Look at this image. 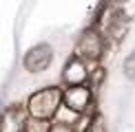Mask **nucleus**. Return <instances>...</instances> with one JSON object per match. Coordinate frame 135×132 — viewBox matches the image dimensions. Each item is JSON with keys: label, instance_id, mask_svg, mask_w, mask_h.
Here are the masks:
<instances>
[{"label": "nucleus", "instance_id": "5", "mask_svg": "<svg viewBox=\"0 0 135 132\" xmlns=\"http://www.w3.org/2000/svg\"><path fill=\"white\" fill-rule=\"evenodd\" d=\"M62 101L64 106L73 110V112H84V110L89 108V103H91V90L84 86H73V88H66L62 92Z\"/></svg>", "mask_w": 135, "mask_h": 132}, {"label": "nucleus", "instance_id": "7", "mask_svg": "<svg viewBox=\"0 0 135 132\" xmlns=\"http://www.w3.org/2000/svg\"><path fill=\"white\" fill-rule=\"evenodd\" d=\"M49 130L51 128H49L47 121H38V119L27 121V128H25V132H49Z\"/></svg>", "mask_w": 135, "mask_h": 132}, {"label": "nucleus", "instance_id": "1", "mask_svg": "<svg viewBox=\"0 0 135 132\" xmlns=\"http://www.w3.org/2000/svg\"><path fill=\"white\" fill-rule=\"evenodd\" d=\"M62 101V90L60 88H42L33 92L27 103V112L38 121H47L58 112V106Z\"/></svg>", "mask_w": 135, "mask_h": 132}, {"label": "nucleus", "instance_id": "2", "mask_svg": "<svg viewBox=\"0 0 135 132\" xmlns=\"http://www.w3.org/2000/svg\"><path fill=\"white\" fill-rule=\"evenodd\" d=\"M102 51H104V42H102L100 31H95V29H86L80 35L78 44H75L78 59L80 57H84V59H100Z\"/></svg>", "mask_w": 135, "mask_h": 132}, {"label": "nucleus", "instance_id": "6", "mask_svg": "<svg viewBox=\"0 0 135 132\" xmlns=\"http://www.w3.org/2000/svg\"><path fill=\"white\" fill-rule=\"evenodd\" d=\"M62 77H64L66 84H69V88H73V86H82L84 81H86L89 73H86V66H84L78 57H73V59L66 62L64 70H62Z\"/></svg>", "mask_w": 135, "mask_h": 132}, {"label": "nucleus", "instance_id": "3", "mask_svg": "<svg viewBox=\"0 0 135 132\" xmlns=\"http://www.w3.org/2000/svg\"><path fill=\"white\" fill-rule=\"evenodd\" d=\"M51 59H53V48L49 44H36L33 48H29L25 53L22 64L29 73H42L44 68H49Z\"/></svg>", "mask_w": 135, "mask_h": 132}, {"label": "nucleus", "instance_id": "8", "mask_svg": "<svg viewBox=\"0 0 135 132\" xmlns=\"http://www.w3.org/2000/svg\"><path fill=\"white\" fill-rule=\"evenodd\" d=\"M91 121H93V114H84L82 112V117L75 121V125H73V132H86L89 125H91Z\"/></svg>", "mask_w": 135, "mask_h": 132}, {"label": "nucleus", "instance_id": "10", "mask_svg": "<svg viewBox=\"0 0 135 132\" xmlns=\"http://www.w3.org/2000/svg\"><path fill=\"white\" fill-rule=\"evenodd\" d=\"M49 132H73L71 128H66V125H55V128H51Z\"/></svg>", "mask_w": 135, "mask_h": 132}, {"label": "nucleus", "instance_id": "4", "mask_svg": "<svg viewBox=\"0 0 135 132\" xmlns=\"http://www.w3.org/2000/svg\"><path fill=\"white\" fill-rule=\"evenodd\" d=\"M27 128V108L9 106L0 114V132H25Z\"/></svg>", "mask_w": 135, "mask_h": 132}, {"label": "nucleus", "instance_id": "9", "mask_svg": "<svg viewBox=\"0 0 135 132\" xmlns=\"http://www.w3.org/2000/svg\"><path fill=\"white\" fill-rule=\"evenodd\" d=\"M124 75L128 79H135V51L124 59Z\"/></svg>", "mask_w": 135, "mask_h": 132}]
</instances>
